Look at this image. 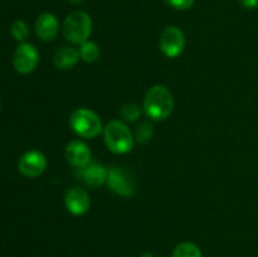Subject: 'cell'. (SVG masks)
I'll use <instances>...</instances> for the list:
<instances>
[{"mask_svg":"<svg viewBox=\"0 0 258 257\" xmlns=\"http://www.w3.org/2000/svg\"><path fill=\"white\" fill-rule=\"evenodd\" d=\"M160 49L166 57L176 58L183 53L185 47L184 33L178 27H168L163 30L160 35Z\"/></svg>","mask_w":258,"mask_h":257,"instance_id":"6","label":"cell"},{"mask_svg":"<svg viewBox=\"0 0 258 257\" xmlns=\"http://www.w3.org/2000/svg\"><path fill=\"white\" fill-rule=\"evenodd\" d=\"M153 138V126L149 122H143L138 126L135 133V139L140 144L148 143Z\"/></svg>","mask_w":258,"mask_h":257,"instance_id":"17","label":"cell"},{"mask_svg":"<svg viewBox=\"0 0 258 257\" xmlns=\"http://www.w3.org/2000/svg\"><path fill=\"white\" fill-rule=\"evenodd\" d=\"M92 32V19L85 12H72L63 22V35L72 44H83Z\"/></svg>","mask_w":258,"mask_h":257,"instance_id":"2","label":"cell"},{"mask_svg":"<svg viewBox=\"0 0 258 257\" xmlns=\"http://www.w3.org/2000/svg\"><path fill=\"white\" fill-rule=\"evenodd\" d=\"M107 183L111 190L121 197H130L135 191L136 183L134 176L125 169H121L118 166H112L108 170Z\"/></svg>","mask_w":258,"mask_h":257,"instance_id":"7","label":"cell"},{"mask_svg":"<svg viewBox=\"0 0 258 257\" xmlns=\"http://www.w3.org/2000/svg\"><path fill=\"white\" fill-rule=\"evenodd\" d=\"M105 141L107 148L115 154H126L134 146V136L130 128L118 120H112L105 127Z\"/></svg>","mask_w":258,"mask_h":257,"instance_id":"3","label":"cell"},{"mask_svg":"<svg viewBox=\"0 0 258 257\" xmlns=\"http://www.w3.org/2000/svg\"><path fill=\"white\" fill-rule=\"evenodd\" d=\"M173 257H202V251L197 244L190 243V242H183L175 247Z\"/></svg>","mask_w":258,"mask_h":257,"instance_id":"15","label":"cell"},{"mask_svg":"<svg viewBox=\"0 0 258 257\" xmlns=\"http://www.w3.org/2000/svg\"><path fill=\"white\" fill-rule=\"evenodd\" d=\"M38 62H39V53L34 45L24 42L18 45L13 55V66L17 72L22 75L32 73L37 68Z\"/></svg>","mask_w":258,"mask_h":257,"instance_id":"5","label":"cell"},{"mask_svg":"<svg viewBox=\"0 0 258 257\" xmlns=\"http://www.w3.org/2000/svg\"><path fill=\"white\" fill-rule=\"evenodd\" d=\"M140 257H156V256H154V254H151V253H145V254H143V256H140Z\"/></svg>","mask_w":258,"mask_h":257,"instance_id":"22","label":"cell"},{"mask_svg":"<svg viewBox=\"0 0 258 257\" xmlns=\"http://www.w3.org/2000/svg\"><path fill=\"white\" fill-rule=\"evenodd\" d=\"M64 203L68 212L75 216H82L87 213L91 207L90 194L80 186H73L66 193Z\"/></svg>","mask_w":258,"mask_h":257,"instance_id":"9","label":"cell"},{"mask_svg":"<svg viewBox=\"0 0 258 257\" xmlns=\"http://www.w3.org/2000/svg\"><path fill=\"white\" fill-rule=\"evenodd\" d=\"M81 175L87 185L97 188V186L102 185L105 181H107L108 170L101 164H88L87 166L82 168Z\"/></svg>","mask_w":258,"mask_h":257,"instance_id":"12","label":"cell"},{"mask_svg":"<svg viewBox=\"0 0 258 257\" xmlns=\"http://www.w3.org/2000/svg\"><path fill=\"white\" fill-rule=\"evenodd\" d=\"M19 171L28 178L39 176L47 168V159L44 154L38 150H29L23 154L18 163Z\"/></svg>","mask_w":258,"mask_h":257,"instance_id":"8","label":"cell"},{"mask_svg":"<svg viewBox=\"0 0 258 257\" xmlns=\"http://www.w3.org/2000/svg\"><path fill=\"white\" fill-rule=\"evenodd\" d=\"M239 2L247 9H254L258 7V0H239Z\"/></svg>","mask_w":258,"mask_h":257,"instance_id":"20","label":"cell"},{"mask_svg":"<svg viewBox=\"0 0 258 257\" xmlns=\"http://www.w3.org/2000/svg\"><path fill=\"white\" fill-rule=\"evenodd\" d=\"M10 34L18 42H24L25 39L29 35V29H28V25L25 24V22L23 20H15L13 23L12 28H10Z\"/></svg>","mask_w":258,"mask_h":257,"instance_id":"16","label":"cell"},{"mask_svg":"<svg viewBox=\"0 0 258 257\" xmlns=\"http://www.w3.org/2000/svg\"><path fill=\"white\" fill-rule=\"evenodd\" d=\"M80 58V50L73 47H63L55 52L53 62L59 70H71L77 65Z\"/></svg>","mask_w":258,"mask_h":257,"instance_id":"13","label":"cell"},{"mask_svg":"<svg viewBox=\"0 0 258 257\" xmlns=\"http://www.w3.org/2000/svg\"><path fill=\"white\" fill-rule=\"evenodd\" d=\"M80 57L86 63H93L100 58V47L95 42L87 40L86 43L81 44Z\"/></svg>","mask_w":258,"mask_h":257,"instance_id":"14","label":"cell"},{"mask_svg":"<svg viewBox=\"0 0 258 257\" xmlns=\"http://www.w3.org/2000/svg\"><path fill=\"white\" fill-rule=\"evenodd\" d=\"M144 110L153 120H165L174 110L173 95L165 86H154L146 92L144 98Z\"/></svg>","mask_w":258,"mask_h":257,"instance_id":"1","label":"cell"},{"mask_svg":"<svg viewBox=\"0 0 258 257\" xmlns=\"http://www.w3.org/2000/svg\"><path fill=\"white\" fill-rule=\"evenodd\" d=\"M67 2L72 3V4H80V3L85 2V0H67Z\"/></svg>","mask_w":258,"mask_h":257,"instance_id":"21","label":"cell"},{"mask_svg":"<svg viewBox=\"0 0 258 257\" xmlns=\"http://www.w3.org/2000/svg\"><path fill=\"white\" fill-rule=\"evenodd\" d=\"M70 125L72 130L81 138L93 139L102 131L100 116L90 108H78L71 115Z\"/></svg>","mask_w":258,"mask_h":257,"instance_id":"4","label":"cell"},{"mask_svg":"<svg viewBox=\"0 0 258 257\" xmlns=\"http://www.w3.org/2000/svg\"><path fill=\"white\" fill-rule=\"evenodd\" d=\"M58 28L59 24L57 18L50 13H43L35 22V33L44 42H50L57 37Z\"/></svg>","mask_w":258,"mask_h":257,"instance_id":"11","label":"cell"},{"mask_svg":"<svg viewBox=\"0 0 258 257\" xmlns=\"http://www.w3.org/2000/svg\"><path fill=\"white\" fill-rule=\"evenodd\" d=\"M0 108H2V102H0Z\"/></svg>","mask_w":258,"mask_h":257,"instance_id":"23","label":"cell"},{"mask_svg":"<svg viewBox=\"0 0 258 257\" xmlns=\"http://www.w3.org/2000/svg\"><path fill=\"white\" fill-rule=\"evenodd\" d=\"M168 5H170L171 8L178 10H186L190 9L194 5L196 0H164Z\"/></svg>","mask_w":258,"mask_h":257,"instance_id":"19","label":"cell"},{"mask_svg":"<svg viewBox=\"0 0 258 257\" xmlns=\"http://www.w3.org/2000/svg\"><path fill=\"white\" fill-rule=\"evenodd\" d=\"M66 158L76 168H85L91 161V150L82 141H71L66 148Z\"/></svg>","mask_w":258,"mask_h":257,"instance_id":"10","label":"cell"},{"mask_svg":"<svg viewBox=\"0 0 258 257\" xmlns=\"http://www.w3.org/2000/svg\"><path fill=\"white\" fill-rule=\"evenodd\" d=\"M121 116L126 121H135L140 116V107L136 103H127L121 108Z\"/></svg>","mask_w":258,"mask_h":257,"instance_id":"18","label":"cell"}]
</instances>
